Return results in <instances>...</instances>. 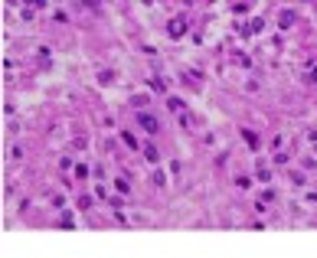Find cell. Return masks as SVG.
I'll use <instances>...</instances> for the list:
<instances>
[{"mask_svg":"<svg viewBox=\"0 0 317 258\" xmlns=\"http://www.w3.org/2000/svg\"><path fill=\"white\" fill-rule=\"evenodd\" d=\"M141 125H144V128H147V131H157V121H154V118H147V115H144V118H141Z\"/></svg>","mask_w":317,"mask_h":258,"instance_id":"1","label":"cell"},{"mask_svg":"<svg viewBox=\"0 0 317 258\" xmlns=\"http://www.w3.org/2000/svg\"><path fill=\"white\" fill-rule=\"evenodd\" d=\"M314 78H317V72H314Z\"/></svg>","mask_w":317,"mask_h":258,"instance_id":"2","label":"cell"}]
</instances>
